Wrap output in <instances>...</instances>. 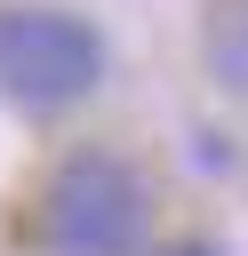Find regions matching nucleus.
Instances as JSON below:
<instances>
[{
	"instance_id": "obj_3",
	"label": "nucleus",
	"mask_w": 248,
	"mask_h": 256,
	"mask_svg": "<svg viewBox=\"0 0 248 256\" xmlns=\"http://www.w3.org/2000/svg\"><path fill=\"white\" fill-rule=\"evenodd\" d=\"M200 64L224 96L248 104V0H200Z\"/></svg>"
},
{
	"instance_id": "obj_2",
	"label": "nucleus",
	"mask_w": 248,
	"mask_h": 256,
	"mask_svg": "<svg viewBox=\"0 0 248 256\" xmlns=\"http://www.w3.org/2000/svg\"><path fill=\"white\" fill-rule=\"evenodd\" d=\"M144 232V176L120 152H72L56 160L40 192V240L48 256H128Z\"/></svg>"
},
{
	"instance_id": "obj_4",
	"label": "nucleus",
	"mask_w": 248,
	"mask_h": 256,
	"mask_svg": "<svg viewBox=\"0 0 248 256\" xmlns=\"http://www.w3.org/2000/svg\"><path fill=\"white\" fill-rule=\"evenodd\" d=\"M152 256H224L216 240H168V248H152Z\"/></svg>"
},
{
	"instance_id": "obj_1",
	"label": "nucleus",
	"mask_w": 248,
	"mask_h": 256,
	"mask_svg": "<svg viewBox=\"0 0 248 256\" xmlns=\"http://www.w3.org/2000/svg\"><path fill=\"white\" fill-rule=\"evenodd\" d=\"M104 80V32L72 8H40V0H8L0 8V96L24 112H64L80 96H96Z\"/></svg>"
}]
</instances>
